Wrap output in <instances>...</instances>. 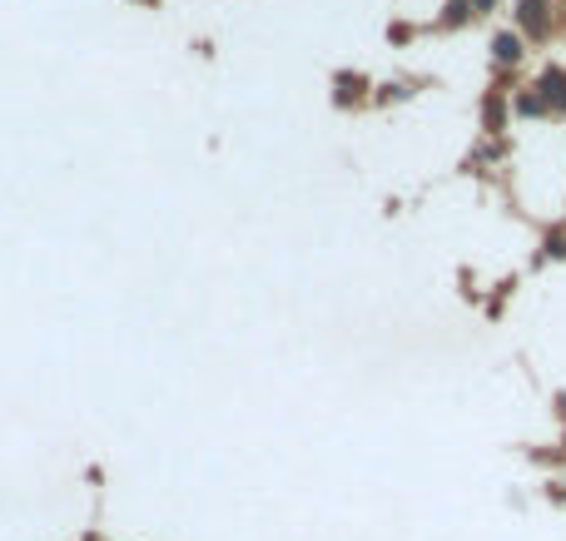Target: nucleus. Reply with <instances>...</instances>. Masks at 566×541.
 I'll return each mask as SVG.
<instances>
[{
    "label": "nucleus",
    "instance_id": "obj_1",
    "mask_svg": "<svg viewBox=\"0 0 566 541\" xmlns=\"http://www.w3.org/2000/svg\"><path fill=\"white\" fill-rule=\"evenodd\" d=\"M517 35L522 40H552V5L547 0H517Z\"/></svg>",
    "mask_w": 566,
    "mask_h": 541
},
{
    "label": "nucleus",
    "instance_id": "obj_2",
    "mask_svg": "<svg viewBox=\"0 0 566 541\" xmlns=\"http://www.w3.org/2000/svg\"><path fill=\"white\" fill-rule=\"evenodd\" d=\"M537 95H542L547 115H566V70L562 65H547V70L537 75Z\"/></svg>",
    "mask_w": 566,
    "mask_h": 541
},
{
    "label": "nucleus",
    "instance_id": "obj_3",
    "mask_svg": "<svg viewBox=\"0 0 566 541\" xmlns=\"http://www.w3.org/2000/svg\"><path fill=\"white\" fill-rule=\"evenodd\" d=\"M522 55H527V45H522V35H517V30H502V35H492V60H497L502 70L522 65Z\"/></svg>",
    "mask_w": 566,
    "mask_h": 541
},
{
    "label": "nucleus",
    "instance_id": "obj_4",
    "mask_svg": "<svg viewBox=\"0 0 566 541\" xmlns=\"http://www.w3.org/2000/svg\"><path fill=\"white\" fill-rule=\"evenodd\" d=\"M512 110H517L522 120H537V115H547V105H542V95H537V85H527V90H517V95H512Z\"/></svg>",
    "mask_w": 566,
    "mask_h": 541
},
{
    "label": "nucleus",
    "instance_id": "obj_5",
    "mask_svg": "<svg viewBox=\"0 0 566 541\" xmlns=\"http://www.w3.org/2000/svg\"><path fill=\"white\" fill-rule=\"evenodd\" d=\"M467 20H472V0H447V5H442V15H437V25H442V30H462Z\"/></svg>",
    "mask_w": 566,
    "mask_h": 541
},
{
    "label": "nucleus",
    "instance_id": "obj_6",
    "mask_svg": "<svg viewBox=\"0 0 566 541\" xmlns=\"http://www.w3.org/2000/svg\"><path fill=\"white\" fill-rule=\"evenodd\" d=\"M482 120H487V130H502L507 125V100L502 95H487L482 100Z\"/></svg>",
    "mask_w": 566,
    "mask_h": 541
},
{
    "label": "nucleus",
    "instance_id": "obj_7",
    "mask_svg": "<svg viewBox=\"0 0 566 541\" xmlns=\"http://www.w3.org/2000/svg\"><path fill=\"white\" fill-rule=\"evenodd\" d=\"M358 85H363V80H358V75H348V70H343V75H338V105H348V100H353V95H358Z\"/></svg>",
    "mask_w": 566,
    "mask_h": 541
},
{
    "label": "nucleus",
    "instance_id": "obj_8",
    "mask_svg": "<svg viewBox=\"0 0 566 541\" xmlns=\"http://www.w3.org/2000/svg\"><path fill=\"white\" fill-rule=\"evenodd\" d=\"M547 254H552V259H566V239H547Z\"/></svg>",
    "mask_w": 566,
    "mask_h": 541
},
{
    "label": "nucleus",
    "instance_id": "obj_9",
    "mask_svg": "<svg viewBox=\"0 0 566 541\" xmlns=\"http://www.w3.org/2000/svg\"><path fill=\"white\" fill-rule=\"evenodd\" d=\"M492 5H497V0H472V15H487Z\"/></svg>",
    "mask_w": 566,
    "mask_h": 541
}]
</instances>
